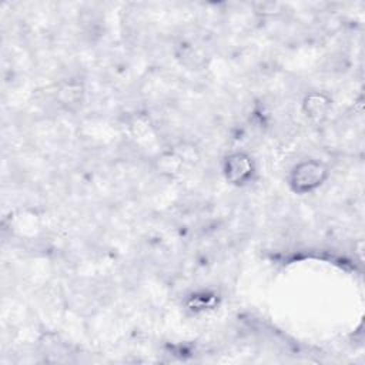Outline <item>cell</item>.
I'll return each mask as SVG.
<instances>
[{
    "label": "cell",
    "mask_w": 365,
    "mask_h": 365,
    "mask_svg": "<svg viewBox=\"0 0 365 365\" xmlns=\"http://www.w3.org/2000/svg\"><path fill=\"white\" fill-rule=\"evenodd\" d=\"M86 98V88L81 81L63 80L56 90V100L58 106L67 111H77Z\"/></svg>",
    "instance_id": "3957f363"
},
{
    "label": "cell",
    "mask_w": 365,
    "mask_h": 365,
    "mask_svg": "<svg viewBox=\"0 0 365 365\" xmlns=\"http://www.w3.org/2000/svg\"><path fill=\"white\" fill-rule=\"evenodd\" d=\"M222 175L234 187H244L254 180L255 163L245 151H234L222 160Z\"/></svg>",
    "instance_id": "7a4b0ae2"
},
{
    "label": "cell",
    "mask_w": 365,
    "mask_h": 365,
    "mask_svg": "<svg viewBox=\"0 0 365 365\" xmlns=\"http://www.w3.org/2000/svg\"><path fill=\"white\" fill-rule=\"evenodd\" d=\"M331 107H332L331 97L322 91H311L305 94L301 103L304 115L314 123L324 121L328 117Z\"/></svg>",
    "instance_id": "277c9868"
},
{
    "label": "cell",
    "mask_w": 365,
    "mask_h": 365,
    "mask_svg": "<svg viewBox=\"0 0 365 365\" xmlns=\"http://www.w3.org/2000/svg\"><path fill=\"white\" fill-rule=\"evenodd\" d=\"M329 178V167L318 158H305L294 164L288 173L287 184L294 194L307 195L317 191Z\"/></svg>",
    "instance_id": "6da1fadb"
}]
</instances>
